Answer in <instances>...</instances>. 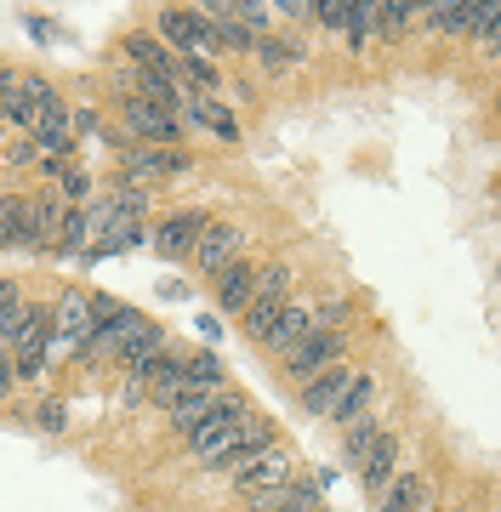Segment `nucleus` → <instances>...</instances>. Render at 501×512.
Listing matches in <instances>:
<instances>
[{
    "mask_svg": "<svg viewBox=\"0 0 501 512\" xmlns=\"http://www.w3.org/2000/svg\"><path fill=\"white\" fill-rule=\"evenodd\" d=\"M297 296V268L291 262H262V279H257V296H251V308L240 313V330L251 336L262 348V336H268V325L279 319V308Z\"/></svg>",
    "mask_w": 501,
    "mask_h": 512,
    "instance_id": "obj_1",
    "label": "nucleus"
},
{
    "mask_svg": "<svg viewBox=\"0 0 501 512\" xmlns=\"http://www.w3.org/2000/svg\"><path fill=\"white\" fill-rule=\"evenodd\" d=\"M120 308V302H109V296H92V291H63L52 302V330H57V342L69 353H80V342L92 336L109 313Z\"/></svg>",
    "mask_w": 501,
    "mask_h": 512,
    "instance_id": "obj_2",
    "label": "nucleus"
},
{
    "mask_svg": "<svg viewBox=\"0 0 501 512\" xmlns=\"http://www.w3.org/2000/svg\"><path fill=\"white\" fill-rule=\"evenodd\" d=\"M120 131L149 148H183V120L160 103H149V97H120Z\"/></svg>",
    "mask_w": 501,
    "mask_h": 512,
    "instance_id": "obj_3",
    "label": "nucleus"
},
{
    "mask_svg": "<svg viewBox=\"0 0 501 512\" xmlns=\"http://www.w3.org/2000/svg\"><path fill=\"white\" fill-rule=\"evenodd\" d=\"M29 143L40 148V165H69L75 160V131H69V103L57 97V86L46 97H40V114H35V126L23 131Z\"/></svg>",
    "mask_w": 501,
    "mask_h": 512,
    "instance_id": "obj_4",
    "label": "nucleus"
},
{
    "mask_svg": "<svg viewBox=\"0 0 501 512\" xmlns=\"http://www.w3.org/2000/svg\"><path fill=\"white\" fill-rule=\"evenodd\" d=\"M348 330H308V336H302L297 348L285 353V359H279V370H285V376H291V382H308V376H319V370H331V365H342V359H348Z\"/></svg>",
    "mask_w": 501,
    "mask_h": 512,
    "instance_id": "obj_5",
    "label": "nucleus"
},
{
    "mask_svg": "<svg viewBox=\"0 0 501 512\" xmlns=\"http://www.w3.org/2000/svg\"><path fill=\"white\" fill-rule=\"evenodd\" d=\"M194 171V154L188 148H149V143H126L120 148V177L126 183H171V177H188Z\"/></svg>",
    "mask_w": 501,
    "mask_h": 512,
    "instance_id": "obj_6",
    "label": "nucleus"
},
{
    "mask_svg": "<svg viewBox=\"0 0 501 512\" xmlns=\"http://www.w3.org/2000/svg\"><path fill=\"white\" fill-rule=\"evenodd\" d=\"M245 416H251V404H245L240 393H223V404H217V410H211V416H205L194 433H188V456L211 467V461L223 456V444L234 439V427H240Z\"/></svg>",
    "mask_w": 501,
    "mask_h": 512,
    "instance_id": "obj_7",
    "label": "nucleus"
},
{
    "mask_svg": "<svg viewBox=\"0 0 501 512\" xmlns=\"http://www.w3.org/2000/svg\"><path fill=\"white\" fill-rule=\"evenodd\" d=\"M245 256V234H240V222H228V217H211L205 222V234H200V245H194V268H200L211 285L228 274V262H240Z\"/></svg>",
    "mask_w": 501,
    "mask_h": 512,
    "instance_id": "obj_8",
    "label": "nucleus"
},
{
    "mask_svg": "<svg viewBox=\"0 0 501 512\" xmlns=\"http://www.w3.org/2000/svg\"><path fill=\"white\" fill-rule=\"evenodd\" d=\"M143 330V313L137 308H114L103 325L80 342V353H75V365H97V359H120V348H126L131 336Z\"/></svg>",
    "mask_w": 501,
    "mask_h": 512,
    "instance_id": "obj_9",
    "label": "nucleus"
},
{
    "mask_svg": "<svg viewBox=\"0 0 501 512\" xmlns=\"http://www.w3.org/2000/svg\"><path fill=\"white\" fill-rule=\"evenodd\" d=\"M46 92H52V80H46V74H12V86L0 92V126L12 131V137H18V131H29Z\"/></svg>",
    "mask_w": 501,
    "mask_h": 512,
    "instance_id": "obj_10",
    "label": "nucleus"
},
{
    "mask_svg": "<svg viewBox=\"0 0 501 512\" xmlns=\"http://www.w3.org/2000/svg\"><path fill=\"white\" fill-rule=\"evenodd\" d=\"M325 484H331V473H319V478H285L279 490L251 495V501H245V512H319V507H325Z\"/></svg>",
    "mask_w": 501,
    "mask_h": 512,
    "instance_id": "obj_11",
    "label": "nucleus"
},
{
    "mask_svg": "<svg viewBox=\"0 0 501 512\" xmlns=\"http://www.w3.org/2000/svg\"><path fill=\"white\" fill-rule=\"evenodd\" d=\"M205 211H171V217H160L154 222V251L166 256V262H188L194 256V245H200V234H205Z\"/></svg>",
    "mask_w": 501,
    "mask_h": 512,
    "instance_id": "obj_12",
    "label": "nucleus"
},
{
    "mask_svg": "<svg viewBox=\"0 0 501 512\" xmlns=\"http://www.w3.org/2000/svg\"><path fill=\"white\" fill-rule=\"evenodd\" d=\"M285 478H297V473H291V456H285V450L274 444V450H262V456H251L245 467H234V473H228V484H234V490H240L245 501H251V495L279 490Z\"/></svg>",
    "mask_w": 501,
    "mask_h": 512,
    "instance_id": "obj_13",
    "label": "nucleus"
},
{
    "mask_svg": "<svg viewBox=\"0 0 501 512\" xmlns=\"http://www.w3.org/2000/svg\"><path fill=\"white\" fill-rule=\"evenodd\" d=\"M274 444H279L274 421H262L257 410H251V416H245L240 427H234V439L223 444V456L211 461V467H217V473H234V467H245L251 456H262V450H274Z\"/></svg>",
    "mask_w": 501,
    "mask_h": 512,
    "instance_id": "obj_14",
    "label": "nucleus"
},
{
    "mask_svg": "<svg viewBox=\"0 0 501 512\" xmlns=\"http://www.w3.org/2000/svg\"><path fill=\"white\" fill-rule=\"evenodd\" d=\"M399 450H405V439H399V433H382V439H376L371 450H365V456L353 461V473H359L365 495H382V490L393 484V478L405 473V467H399Z\"/></svg>",
    "mask_w": 501,
    "mask_h": 512,
    "instance_id": "obj_15",
    "label": "nucleus"
},
{
    "mask_svg": "<svg viewBox=\"0 0 501 512\" xmlns=\"http://www.w3.org/2000/svg\"><path fill=\"white\" fill-rule=\"evenodd\" d=\"M308 330H314V302H308V296H291V302L279 308V319L268 325V336H262V348L285 359V353L297 348V342L308 336Z\"/></svg>",
    "mask_w": 501,
    "mask_h": 512,
    "instance_id": "obj_16",
    "label": "nucleus"
},
{
    "mask_svg": "<svg viewBox=\"0 0 501 512\" xmlns=\"http://www.w3.org/2000/svg\"><path fill=\"white\" fill-rule=\"evenodd\" d=\"M154 40H160L171 57L200 52V23H194V6H160V12H154Z\"/></svg>",
    "mask_w": 501,
    "mask_h": 512,
    "instance_id": "obj_17",
    "label": "nucleus"
},
{
    "mask_svg": "<svg viewBox=\"0 0 501 512\" xmlns=\"http://www.w3.org/2000/svg\"><path fill=\"white\" fill-rule=\"evenodd\" d=\"M257 279H262V262H257V256H240V262H228V274L217 279V308L240 319V313L251 308V296H257Z\"/></svg>",
    "mask_w": 501,
    "mask_h": 512,
    "instance_id": "obj_18",
    "label": "nucleus"
},
{
    "mask_svg": "<svg viewBox=\"0 0 501 512\" xmlns=\"http://www.w3.org/2000/svg\"><path fill=\"white\" fill-rule=\"evenodd\" d=\"M353 382V370L348 365H331V370H319V376H308V382L297 387V404H302V416H331L336 399H342V387Z\"/></svg>",
    "mask_w": 501,
    "mask_h": 512,
    "instance_id": "obj_19",
    "label": "nucleus"
},
{
    "mask_svg": "<svg viewBox=\"0 0 501 512\" xmlns=\"http://www.w3.org/2000/svg\"><path fill=\"white\" fill-rule=\"evenodd\" d=\"M183 120L188 126H200V131H211L217 143H240V114L228 109L223 97H188Z\"/></svg>",
    "mask_w": 501,
    "mask_h": 512,
    "instance_id": "obj_20",
    "label": "nucleus"
},
{
    "mask_svg": "<svg viewBox=\"0 0 501 512\" xmlns=\"http://www.w3.org/2000/svg\"><path fill=\"white\" fill-rule=\"evenodd\" d=\"M427 507H433V490H427L422 473H399L376 495V512H427Z\"/></svg>",
    "mask_w": 501,
    "mask_h": 512,
    "instance_id": "obj_21",
    "label": "nucleus"
},
{
    "mask_svg": "<svg viewBox=\"0 0 501 512\" xmlns=\"http://www.w3.org/2000/svg\"><path fill=\"white\" fill-rule=\"evenodd\" d=\"M371 399H376V376L371 370H353V382L342 387V399H336V410L325 421L331 427H353L359 416H371Z\"/></svg>",
    "mask_w": 501,
    "mask_h": 512,
    "instance_id": "obj_22",
    "label": "nucleus"
},
{
    "mask_svg": "<svg viewBox=\"0 0 501 512\" xmlns=\"http://www.w3.org/2000/svg\"><path fill=\"white\" fill-rule=\"evenodd\" d=\"M29 200H35V251H57V239H63V200L52 188L29 194Z\"/></svg>",
    "mask_w": 501,
    "mask_h": 512,
    "instance_id": "obj_23",
    "label": "nucleus"
},
{
    "mask_svg": "<svg viewBox=\"0 0 501 512\" xmlns=\"http://www.w3.org/2000/svg\"><path fill=\"white\" fill-rule=\"evenodd\" d=\"M223 382H228V365L211 348L188 353V393H223Z\"/></svg>",
    "mask_w": 501,
    "mask_h": 512,
    "instance_id": "obj_24",
    "label": "nucleus"
},
{
    "mask_svg": "<svg viewBox=\"0 0 501 512\" xmlns=\"http://www.w3.org/2000/svg\"><path fill=\"white\" fill-rule=\"evenodd\" d=\"M23 313H29L23 285H18V279H0V353H12V336H18Z\"/></svg>",
    "mask_w": 501,
    "mask_h": 512,
    "instance_id": "obj_25",
    "label": "nucleus"
},
{
    "mask_svg": "<svg viewBox=\"0 0 501 512\" xmlns=\"http://www.w3.org/2000/svg\"><path fill=\"white\" fill-rule=\"evenodd\" d=\"M416 23H422V6H405V0H382L376 6V40H405Z\"/></svg>",
    "mask_w": 501,
    "mask_h": 512,
    "instance_id": "obj_26",
    "label": "nucleus"
},
{
    "mask_svg": "<svg viewBox=\"0 0 501 512\" xmlns=\"http://www.w3.org/2000/svg\"><path fill=\"white\" fill-rule=\"evenodd\" d=\"M251 57H257L268 74H285V69L302 57V40H297V35H262L257 46H251Z\"/></svg>",
    "mask_w": 501,
    "mask_h": 512,
    "instance_id": "obj_27",
    "label": "nucleus"
},
{
    "mask_svg": "<svg viewBox=\"0 0 501 512\" xmlns=\"http://www.w3.org/2000/svg\"><path fill=\"white\" fill-rule=\"evenodd\" d=\"M376 40V6H348V29H342V46L348 52H365Z\"/></svg>",
    "mask_w": 501,
    "mask_h": 512,
    "instance_id": "obj_28",
    "label": "nucleus"
},
{
    "mask_svg": "<svg viewBox=\"0 0 501 512\" xmlns=\"http://www.w3.org/2000/svg\"><path fill=\"white\" fill-rule=\"evenodd\" d=\"M382 433H388V427H382L376 416H359L353 427H342V439H348V461H359V456H365V450H371L376 439H382Z\"/></svg>",
    "mask_w": 501,
    "mask_h": 512,
    "instance_id": "obj_29",
    "label": "nucleus"
},
{
    "mask_svg": "<svg viewBox=\"0 0 501 512\" xmlns=\"http://www.w3.org/2000/svg\"><path fill=\"white\" fill-rule=\"evenodd\" d=\"M35 427H46V433H63V427H69V410H63V399H35Z\"/></svg>",
    "mask_w": 501,
    "mask_h": 512,
    "instance_id": "obj_30",
    "label": "nucleus"
},
{
    "mask_svg": "<svg viewBox=\"0 0 501 512\" xmlns=\"http://www.w3.org/2000/svg\"><path fill=\"white\" fill-rule=\"evenodd\" d=\"M6 165H12V171H23V165H40V148L29 143V137H12V143H6Z\"/></svg>",
    "mask_w": 501,
    "mask_h": 512,
    "instance_id": "obj_31",
    "label": "nucleus"
},
{
    "mask_svg": "<svg viewBox=\"0 0 501 512\" xmlns=\"http://www.w3.org/2000/svg\"><path fill=\"white\" fill-rule=\"evenodd\" d=\"M69 131H75V143L80 137H97V131H103V114L97 109H69Z\"/></svg>",
    "mask_w": 501,
    "mask_h": 512,
    "instance_id": "obj_32",
    "label": "nucleus"
},
{
    "mask_svg": "<svg viewBox=\"0 0 501 512\" xmlns=\"http://www.w3.org/2000/svg\"><path fill=\"white\" fill-rule=\"evenodd\" d=\"M314 23L319 29H331V35H342V29H348V6H336V0L331 6H314Z\"/></svg>",
    "mask_w": 501,
    "mask_h": 512,
    "instance_id": "obj_33",
    "label": "nucleus"
},
{
    "mask_svg": "<svg viewBox=\"0 0 501 512\" xmlns=\"http://www.w3.org/2000/svg\"><path fill=\"white\" fill-rule=\"evenodd\" d=\"M473 46H479L484 57H501V12H496V23H490V29H484V35L473 40Z\"/></svg>",
    "mask_w": 501,
    "mask_h": 512,
    "instance_id": "obj_34",
    "label": "nucleus"
},
{
    "mask_svg": "<svg viewBox=\"0 0 501 512\" xmlns=\"http://www.w3.org/2000/svg\"><path fill=\"white\" fill-rule=\"evenodd\" d=\"M12 387H18V365H12V353H0V404L12 399Z\"/></svg>",
    "mask_w": 501,
    "mask_h": 512,
    "instance_id": "obj_35",
    "label": "nucleus"
},
{
    "mask_svg": "<svg viewBox=\"0 0 501 512\" xmlns=\"http://www.w3.org/2000/svg\"><path fill=\"white\" fill-rule=\"evenodd\" d=\"M12 74H18V69H12V63H6V57H0V92H6V86H12Z\"/></svg>",
    "mask_w": 501,
    "mask_h": 512,
    "instance_id": "obj_36",
    "label": "nucleus"
},
{
    "mask_svg": "<svg viewBox=\"0 0 501 512\" xmlns=\"http://www.w3.org/2000/svg\"><path fill=\"white\" fill-rule=\"evenodd\" d=\"M6 143H12V131H6V126H0V148H6Z\"/></svg>",
    "mask_w": 501,
    "mask_h": 512,
    "instance_id": "obj_37",
    "label": "nucleus"
},
{
    "mask_svg": "<svg viewBox=\"0 0 501 512\" xmlns=\"http://www.w3.org/2000/svg\"><path fill=\"white\" fill-rule=\"evenodd\" d=\"M427 512H439V507H427Z\"/></svg>",
    "mask_w": 501,
    "mask_h": 512,
    "instance_id": "obj_38",
    "label": "nucleus"
},
{
    "mask_svg": "<svg viewBox=\"0 0 501 512\" xmlns=\"http://www.w3.org/2000/svg\"><path fill=\"white\" fill-rule=\"evenodd\" d=\"M496 109H501V103H496Z\"/></svg>",
    "mask_w": 501,
    "mask_h": 512,
    "instance_id": "obj_39",
    "label": "nucleus"
},
{
    "mask_svg": "<svg viewBox=\"0 0 501 512\" xmlns=\"http://www.w3.org/2000/svg\"><path fill=\"white\" fill-rule=\"evenodd\" d=\"M319 512H325V507H319Z\"/></svg>",
    "mask_w": 501,
    "mask_h": 512,
    "instance_id": "obj_40",
    "label": "nucleus"
}]
</instances>
